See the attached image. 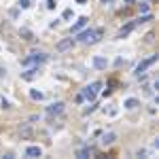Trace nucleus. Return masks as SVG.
Masks as SVG:
<instances>
[{
	"label": "nucleus",
	"instance_id": "1",
	"mask_svg": "<svg viewBox=\"0 0 159 159\" xmlns=\"http://www.w3.org/2000/svg\"><path fill=\"white\" fill-rule=\"evenodd\" d=\"M100 87H102V83H100V81H94L91 85H87V87L83 89V98H85V100H89V102H94Z\"/></svg>",
	"mask_w": 159,
	"mask_h": 159
},
{
	"label": "nucleus",
	"instance_id": "2",
	"mask_svg": "<svg viewBox=\"0 0 159 159\" xmlns=\"http://www.w3.org/2000/svg\"><path fill=\"white\" fill-rule=\"evenodd\" d=\"M77 38L81 40V42H89V45H91V42H98V38H96V30H79L77 32Z\"/></svg>",
	"mask_w": 159,
	"mask_h": 159
},
{
	"label": "nucleus",
	"instance_id": "3",
	"mask_svg": "<svg viewBox=\"0 0 159 159\" xmlns=\"http://www.w3.org/2000/svg\"><path fill=\"white\" fill-rule=\"evenodd\" d=\"M155 62H157V55H151L149 59H144V62H140L138 66H136V74H142V72L146 70V68H151V66L155 64Z\"/></svg>",
	"mask_w": 159,
	"mask_h": 159
},
{
	"label": "nucleus",
	"instance_id": "4",
	"mask_svg": "<svg viewBox=\"0 0 159 159\" xmlns=\"http://www.w3.org/2000/svg\"><path fill=\"white\" fill-rule=\"evenodd\" d=\"M45 59H47V55H45V53H32L30 57H26L21 64H24V66H30V64H40V62H45Z\"/></svg>",
	"mask_w": 159,
	"mask_h": 159
},
{
	"label": "nucleus",
	"instance_id": "5",
	"mask_svg": "<svg viewBox=\"0 0 159 159\" xmlns=\"http://www.w3.org/2000/svg\"><path fill=\"white\" fill-rule=\"evenodd\" d=\"M62 112H64V102H55V104H51V106L47 108V115H49V117L62 115Z\"/></svg>",
	"mask_w": 159,
	"mask_h": 159
},
{
	"label": "nucleus",
	"instance_id": "6",
	"mask_svg": "<svg viewBox=\"0 0 159 159\" xmlns=\"http://www.w3.org/2000/svg\"><path fill=\"white\" fill-rule=\"evenodd\" d=\"M72 45H74L72 38H64V40H59V42L55 45V51H66V49H70Z\"/></svg>",
	"mask_w": 159,
	"mask_h": 159
},
{
	"label": "nucleus",
	"instance_id": "7",
	"mask_svg": "<svg viewBox=\"0 0 159 159\" xmlns=\"http://www.w3.org/2000/svg\"><path fill=\"white\" fill-rule=\"evenodd\" d=\"M115 140H117V134H115V132H106V134L102 136L100 142H102V146H108V144H112Z\"/></svg>",
	"mask_w": 159,
	"mask_h": 159
},
{
	"label": "nucleus",
	"instance_id": "8",
	"mask_svg": "<svg viewBox=\"0 0 159 159\" xmlns=\"http://www.w3.org/2000/svg\"><path fill=\"white\" fill-rule=\"evenodd\" d=\"M91 155H96V149H94V146H83V149H79V151H77V157H81V159L91 157Z\"/></svg>",
	"mask_w": 159,
	"mask_h": 159
},
{
	"label": "nucleus",
	"instance_id": "9",
	"mask_svg": "<svg viewBox=\"0 0 159 159\" xmlns=\"http://www.w3.org/2000/svg\"><path fill=\"white\" fill-rule=\"evenodd\" d=\"M136 26H138V24H136V21H129V24H127V26H123V28L119 30V34H117V38H125V36H127V34H129V32H132V30H134Z\"/></svg>",
	"mask_w": 159,
	"mask_h": 159
},
{
	"label": "nucleus",
	"instance_id": "10",
	"mask_svg": "<svg viewBox=\"0 0 159 159\" xmlns=\"http://www.w3.org/2000/svg\"><path fill=\"white\" fill-rule=\"evenodd\" d=\"M87 21H89L87 17H79V19H77V24L70 28V32H72V34H77L79 30H83V28H85V24H87Z\"/></svg>",
	"mask_w": 159,
	"mask_h": 159
},
{
	"label": "nucleus",
	"instance_id": "11",
	"mask_svg": "<svg viewBox=\"0 0 159 159\" xmlns=\"http://www.w3.org/2000/svg\"><path fill=\"white\" fill-rule=\"evenodd\" d=\"M26 155H28V157H40V155H42V149H40V146H28V149H26Z\"/></svg>",
	"mask_w": 159,
	"mask_h": 159
},
{
	"label": "nucleus",
	"instance_id": "12",
	"mask_svg": "<svg viewBox=\"0 0 159 159\" xmlns=\"http://www.w3.org/2000/svg\"><path fill=\"white\" fill-rule=\"evenodd\" d=\"M19 134H21V138H30L32 136V129H30V123H24L19 127Z\"/></svg>",
	"mask_w": 159,
	"mask_h": 159
},
{
	"label": "nucleus",
	"instance_id": "13",
	"mask_svg": "<svg viewBox=\"0 0 159 159\" xmlns=\"http://www.w3.org/2000/svg\"><path fill=\"white\" fill-rule=\"evenodd\" d=\"M106 64H108V62H106L104 57H100V55H96V57H94V66L98 68V70H104V68H106Z\"/></svg>",
	"mask_w": 159,
	"mask_h": 159
},
{
	"label": "nucleus",
	"instance_id": "14",
	"mask_svg": "<svg viewBox=\"0 0 159 159\" xmlns=\"http://www.w3.org/2000/svg\"><path fill=\"white\" fill-rule=\"evenodd\" d=\"M36 74H38V68H32V70H28V72H21V79L24 81H32Z\"/></svg>",
	"mask_w": 159,
	"mask_h": 159
},
{
	"label": "nucleus",
	"instance_id": "15",
	"mask_svg": "<svg viewBox=\"0 0 159 159\" xmlns=\"http://www.w3.org/2000/svg\"><path fill=\"white\" fill-rule=\"evenodd\" d=\"M19 36L24 38V40H34V34H32L28 28H21V30H19Z\"/></svg>",
	"mask_w": 159,
	"mask_h": 159
},
{
	"label": "nucleus",
	"instance_id": "16",
	"mask_svg": "<svg viewBox=\"0 0 159 159\" xmlns=\"http://www.w3.org/2000/svg\"><path fill=\"white\" fill-rule=\"evenodd\" d=\"M123 106H125V108H127V110H134V108H136V106H138V100H136V98H127V100H125V104H123Z\"/></svg>",
	"mask_w": 159,
	"mask_h": 159
},
{
	"label": "nucleus",
	"instance_id": "17",
	"mask_svg": "<svg viewBox=\"0 0 159 159\" xmlns=\"http://www.w3.org/2000/svg\"><path fill=\"white\" fill-rule=\"evenodd\" d=\"M30 98H32V100H42L45 94H42V91H36V89H30Z\"/></svg>",
	"mask_w": 159,
	"mask_h": 159
},
{
	"label": "nucleus",
	"instance_id": "18",
	"mask_svg": "<svg viewBox=\"0 0 159 159\" xmlns=\"http://www.w3.org/2000/svg\"><path fill=\"white\" fill-rule=\"evenodd\" d=\"M151 19H153L151 15H144V17H140L138 21H136V24H146V21H151Z\"/></svg>",
	"mask_w": 159,
	"mask_h": 159
},
{
	"label": "nucleus",
	"instance_id": "19",
	"mask_svg": "<svg viewBox=\"0 0 159 159\" xmlns=\"http://www.w3.org/2000/svg\"><path fill=\"white\" fill-rule=\"evenodd\" d=\"M30 7V0H19V9H28Z\"/></svg>",
	"mask_w": 159,
	"mask_h": 159
},
{
	"label": "nucleus",
	"instance_id": "20",
	"mask_svg": "<svg viewBox=\"0 0 159 159\" xmlns=\"http://www.w3.org/2000/svg\"><path fill=\"white\" fill-rule=\"evenodd\" d=\"M64 19H72V11H70V9L64 11Z\"/></svg>",
	"mask_w": 159,
	"mask_h": 159
},
{
	"label": "nucleus",
	"instance_id": "21",
	"mask_svg": "<svg viewBox=\"0 0 159 159\" xmlns=\"http://www.w3.org/2000/svg\"><path fill=\"white\" fill-rule=\"evenodd\" d=\"M94 110H96V104H91V106H87V108H85L83 112H85V115H89V112H94Z\"/></svg>",
	"mask_w": 159,
	"mask_h": 159
},
{
	"label": "nucleus",
	"instance_id": "22",
	"mask_svg": "<svg viewBox=\"0 0 159 159\" xmlns=\"http://www.w3.org/2000/svg\"><path fill=\"white\" fill-rule=\"evenodd\" d=\"M47 9H49V11L55 9V0H47Z\"/></svg>",
	"mask_w": 159,
	"mask_h": 159
},
{
	"label": "nucleus",
	"instance_id": "23",
	"mask_svg": "<svg viewBox=\"0 0 159 159\" xmlns=\"http://www.w3.org/2000/svg\"><path fill=\"white\" fill-rule=\"evenodd\" d=\"M83 100H85V98H83V94H79V96H77V98H74V102H77V104H81V102H83Z\"/></svg>",
	"mask_w": 159,
	"mask_h": 159
},
{
	"label": "nucleus",
	"instance_id": "24",
	"mask_svg": "<svg viewBox=\"0 0 159 159\" xmlns=\"http://www.w3.org/2000/svg\"><path fill=\"white\" fill-rule=\"evenodd\" d=\"M140 11H142V13H146V11H149V4H144V2H142V4H140Z\"/></svg>",
	"mask_w": 159,
	"mask_h": 159
},
{
	"label": "nucleus",
	"instance_id": "25",
	"mask_svg": "<svg viewBox=\"0 0 159 159\" xmlns=\"http://www.w3.org/2000/svg\"><path fill=\"white\" fill-rule=\"evenodd\" d=\"M2 108H11V104H9V100H4V98H2Z\"/></svg>",
	"mask_w": 159,
	"mask_h": 159
},
{
	"label": "nucleus",
	"instance_id": "26",
	"mask_svg": "<svg viewBox=\"0 0 159 159\" xmlns=\"http://www.w3.org/2000/svg\"><path fill=\"white\" fill-rule=\"evenodd\" d=\"M77 2H79V4H85V2H87V0H77Z\"/></svg>",
	"mask_w": 159,
	"mask_h": 159
},
{
	"label": "nucleus",
	"instance_id": "27",
	"mask_svg": "<svg viewBox=\"0 0 159 159\" xmlns=\"http://www.w3.org/2000/svg\"><path fill=\"white\" fill-rule=\"evenodd\" d=\"M100 2H102V4H108V2H110V0H100Z\"/></svg>",
	"mask_w": 159,
	"mask_h": 159
},
{
	"label": "nucleus",
	"instance_id": "28",
	"mask_svg": "<svg viewBox=\"0 0 159 159\" xmlns=\"http://www.w3.org/2000/svg\"><path fill=\"white\" fill-rule=\"evenodd\" d=\"M125 2H127V4H132V2H134V0H125Z\"/></svg>",
	"mask_w": 159,
	"mask_h": 159
}]
</instances>
